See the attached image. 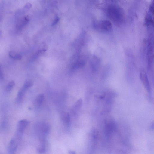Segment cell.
<instances>
[{
    "label": "cell",
    "instance_id": "2e32d148",
    "mask_svg": "<svg viewBox=\"0 0 154 154\" xmlns=\"http://www.w3.org/2000/svg\"><path fill=\"white\" fill-rule=\"evenodd\" d=\"M69 154H76V152L75 151H69Z\"/></svg>",
    "mask_w": 154,
    "mask_h": 154
},
{
    "label": "cell",
    "instance_id": "7a4b0ae2",
    "mask_svg": "<svg viewBox=\"0 0 154 154\" xmlns=\"http://www.w3.org/2000/svg\"><path fill=\"white\" fill-rule=\"evenodd\" d=\"M94 26L97 30L105 32L110 31L112 29V26L110 22L106 20L95 22L94 23Z\"/></svg>",
    "mask_w": 154,
    "mask_h": 154
},
{
    "label": "cell",
    "instance_id": "8fae6325",
    "mask_svg": "<svg viewBox=\"0 0 154 154\" xmlns=\"http://www.w3.org/2000/svg\"><path fill=\"white\" fill-rule=\"evenodd\" d=\"M15 85V82L13 81L9 82L8 84L6 89L7 91H10L11 90Z\"/></svg>",
    "mask_w": 154,
    "mask_h": 154
},
{
    "label": "cell",
    "instance_id": "277c9868",
    "mask_svg": "<svg viewBox=\"0 0 154 154\" xmlns=\"http://www.w3.org/2000/svg\"><path fill=\"white\" fill-rule=\"evenodd\" d=\"M20 141L15 137L10 140L7 148V151L9 154H14L18 146Z\"/></svg>",
    "mask_w": 154,
    "mask_h": 154
},
{
    "label": "cell",
    "instance_id": "9a60e30c",
    "mask_svg": "<svg viewBox=\"0 0 154 154\" xmlns=\"http://www.w3.org/2000/svg\"><path fill=\"white\" fill-rule=\"evenodd\" d=\"M4 78L1 66L0 64V79H2Z\"/></svg>",
    "mask_w": 154,
    "mask_h": 154
},
{
    "label": "cell",
    "instance_id": "8992f818",
    "mask_svg": "<svg viewBox=\"0 0 154 154\" xmlns=\"http://www.w3.org/2000/svg\"><path fill=\"white\" fill-rule=\"evenodd\" d=\"M61 117L63 122L68 125L70 122V116L69 114L65 112H62L61 114Z\"/></svg>",
    "mask_w": 154,
    "mask_h": 154
},
{
    "label": "cell",
    "instance_id": "5bb4252c",
    "mask_svg": "<svg viewBox=\"0 0 154 154\" xmlns=\"http://www.w3.org/2000/svg\"><path fill=\"white\" fill-rule=\"evenodd\" d=\"M59 19L58 17L57 16L56 17L52 23V25H54L57 23L58 22Z\"/></svg>",
    "mask_w": 154,
    "mask_h": 154
},
{
    "label": "cell",
    "instance_id": "30bf717a",
    "mask_svg": "<svg viewBox=\"0 0 154 154\" xmlns=\"http://www.w3.org/2000/svg\"><path fill=\"white\" fill-rule=\"evenodd\" d=\"M44 96L43 94H39L37 97L36 99V102L38 104L41 105L44 100Z\"/></svg>",
    "mask_w": 154,
    "mask_h": 154
},
{
    "label": "cell",
    "instance_id": "3957f363",
    "mask_svg": "<svg viewBox=\"0 0 154 154\" xmlns=\"http://www.w3.org/2000/svg\"><path fill=\"white\" fill-rule=\"evenodd\" d=\"M29 124V121L26 119H23L19 121L17 124L14 137L20 140L23 135L24 131L28 125Z\"/></svg>",
    "mask_w": 154,
    "mask_h": 154
},
{
    "label": "cell",
    "instance_id": "6da1fadb",
    "mask_svg": "<svg viewBox=\"0 0 154 154\" xmlns=\"http://www.w3.org/2000/svg\"><path fill=\"white\" fill-rule=\"evenodd\" d=\"M107 15L109 18L116 23H121L124 19V13L119 7L115 5L109 6L107 10Z\"/></svg>",
    "mask_w": 154,
    "mask_h": 154
},
{
    "label": "cell",
    "instance_id": "5b68a950",
    "mask_svg": "<svg viewBox=\"0 0 154 154\" xmlns=\"http://www.w3.org/2000/svg\"><path fill=\"white\" fill-rule=\"evenodd\" d=\"M140 76L145 89L148 92H149L150 87L146 73L143 71H141L140 73Z\"/></svg>",
    "mask_w": 154,
    "mask_h": 154
},
{
    "label": "cell",
    "instance_id": "52a82bcc",
    "mask_svg": "<svg viewBox=\"0 0 154 154\" xmlns=\"http://www.w3.org/2000/svg\"><path fill=\"white\" fill-rule=\"evenodd\" d=\"M99 64L98 59L96 57H93L91 61V66L93 70L96 71L97 69Z\"/></svg>",
    "mask_w": 154,
    "mask_h": 154
},
{
    "label": "cell",
    "instance_id": "9c48e42d",
    "mask_svg": "<svg viewBox=\"0 0 154 154\" xmlns=\"http://www.w3.org/2000/svg\"><path fill=\"white\" fill-rule=\"evenodd\" d=\"M32 85L33 82L32 81L27 80L25 82L22 88L26 91L27 89L31 87Z\"/></svg>",
    "mask_w": 154,
    "mask_h": 154
},
{
    "label": "cell",
    "instance_id": "7c38bea8",
    "mask_svg": "<svg viewBox=\"0 0 154 154\" xmlns=\"http://www.w3.org/2000/svg\"><path fill=\"white\" fill-rule=\"evenodd\" d=\"M9 55L11 57L15 59L19 60L21 57V56L19 54L12 51L10 52Z\"/></svg>",
    "mask_w": 154,
    "mask_h": 154
},
{
    "label": "cell",
    "instance_id": "4fadbf2b",
    "mask_svg": "<svg viewBox=\"0 0 154 154\" xmlns=\"http://www.w3.org/2000/svg\"><path fill=\"white\" fill-rule=\"evenodd\" d=\"M82 104V100L81 99H79L75 103L74 107L75 109H80Z\"/></svg>",
    "mask_w": 154,
    "mask_h": 154
},
{
    "label": "cell",
    "instance_id": "ba28073f",
    "mask_svg": "<svg viewBox=\"0 0 154 154\" xmlns=\"http://www.w3.org/2000/svg\"><path fill=\"white\" fill-rule=\"evenodd\" d=\"M21 89L19 91L17 96L16 101L18 103H20L23 100L25 92Z\"/></svg>",
    "mask_w": 154,
    "mask_h": 154
}]
</instances>
